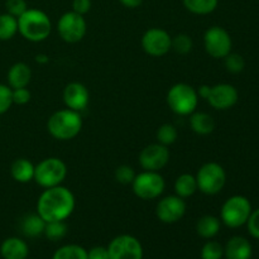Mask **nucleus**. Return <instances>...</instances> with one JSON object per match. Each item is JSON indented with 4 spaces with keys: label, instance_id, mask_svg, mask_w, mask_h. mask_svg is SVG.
I'll return each mask as SVG.
<instances>
[{
    "label": "nucleus",
    "instance_id": "1",
    "mask_svg": "<svg viewBox=\"0 0 259 259\" xmlns=\"http://www.w3.org/2000/svg\"><path fill=\"white\" fill-rule=\"evenodd\" d=\"M75 196L70 189L62 186L45 189L37 201V212L46 223L65 222L75 210Z\"/></svg>",
    "mask_w": 259,
    "mask_h": 259
},
{
    "label": "nucleus",
    "instance_id": "2",
    "mask_svg": "<svg viewBox=\"0 0 259 259\" xmlns=\"http://www.w3.org/2000/svg\"><path fill=\"white\" fill-rule=\"evenodd\" d=\"M52 30L50 17L39 9L28 8L18 18V32L30 42H42L47 39Z\"/></svg>",
    "mask_w": 259,
    "mask_h": 259
},
{
    "label": "nucleus",
    "instance_id": "3",
    "mask_svg": "<svg viewBox=\"0 0 259 259\" xmlns=\"http://www.w3.org/2000/svg\"><path fill=\"white\" fill-rule=\"evenodd\" d=\"M47 129L53 138L58 141H70L82 129V118L78 111L71 109H62L50 116Z\"/></svg>",
    "mask_w": 259,
    "mask_h": 259
},
{
    "label": "nucleus",
    "instance_id": "4",
    "mask_svg": "<svg viewBox=\"0 0 259 259\" xmlns=\"http://www.w3.org/2000/svg\"><path fill=\"white\" fill-rule=\"evenodd\" d=\"M167 104L177 115L187 116L196 111L199 105V95L196 89L189 83L180 82L172 86L167 93Z\"/></svg>",
    "mask_w": 259,
    "mask_h": 259
},
{
    "label": "nucleus",
    "instance_id": "5",
    "mask_svg": "<svg viewBox=\"0 0 259 259\" xmlns=\"http://www.w3.org/2000/svg\"><path fill=\"white\" fill-rule=\"evenodd\" d=\"M67 176V166L57 157H48L42 159L35 166L34 181L43 189L60 186Z\"/></svg>",
    "mask_w": 259,
    "mask_h": 259
},
{
    "label": "nucleus",
    "instance_id": "6",
    "mask_svg": "<svg viewBox=\"0 0 259 259\" xmlns=\"http://www.w3.org/2000/svg\"><path fill=\"white\" fill-rule=\"evenodd\" d=\"M250 212H252V204L249 200L242 195H235L229 197L223 204L220 218L228 228L237 229L247 224Z\"/></svg>",
    "mask_w": 259,
    "mask_h": 259
},
{
    "label": "nucleus",
    "instance_id": "7",
    "mask_svg": "<svg viewBox=\"0 0 259 259\" xmlns=\"http://www.w3.org/2000/svg\"><path fill=\"white\" fill-rule=\"evenodd\" d=\"M197 189L205 195L219 194L227 182V174L223 166L217 162L202 164L196 174Z\"/></svg>",
    "mask_w": 259,
    "mask_h": 259
},
{
    "label": "nucleus",
    "instance_id": "8",
    "mask_svg": "<svg viewBox=\"0 0 259 259\" xmlns=\"http://www.w3.org/2000/svg\"><path fill=\"white\" fill-rule=\"evenodd\" d=\"M133 192L142 200H154L161 196L166 187V182L162 175L156 171H143L136 175L132 182Z\"/></svg>",
    "mask_w": 259,
    "mask_h": 259
},
{
    "label": "nucleus",
    "instance_id": "9",
    "mask_svg": "<svg viewBox=\"0 0 259 259\" xmlns=\"http://www.w3.org/2000/svg\"><path fill=\"white\" fill-rule=\"evenodd\" d=\"M88 24L83 15L77 14L73 10L66 12L61 15L57 23V30L60 37L67 43H77L85 37Z\"/></svg>",
    "mask_w": 259,
    "mask_h": 259
},
{
    "label": "nucleus",
    "instance_id": "10",
    "mask_svg": "<svg viewBox=\"0 0 259 259\" xmlns=\"http://www.w3.org/2000/svg\"><path fill=\"white\" fill-rule=\"evenodd\" d=\"M204 46L207 55L212 58H224L232 52V37L224 28L214 25L205 32Z\"/></svg>",
    "mask_w": 259,
    "mask_h": 259
},
{
    "label": "nucleus",
    "instance_id": "11",
    "mask_svg": "<svg viewBox=\"0 0 259 259\" xmlns=\"http://www.w3.org/2000/svg\"><path fill=\"white\" fill-rule=\"evenodd\" d=\"M110 259H143V247L136 237L121 234L114 238L108 247Z\"/></svg>",
    "mask_w": 259,
    "mask_h": 259
},
{
    "label": "nucleus",
    "instance_id": "12",
    "mask_svg": "<svg viewBox=\"0 0 259 259\" xmlns=\"http://www.w3.org/2000/svg\"><path fill=\"white\" fill-rule=\"evenodd\" d=\"M172 37L162 28H151L142 37V47L152 57H162L171 50Z\"/></svg>",
    "mask_w": 259,
    "mask_h": 259
},
{
    "label": "nucleus",
    "instance_id": "13",
    "mask_svg": "<svg viewBox=\"0 0 259 259\" xmlns=\"http://www.w3.org/2000/svg\"><path fill=\"white\" fill-rule=\"evenodd\" d=\"M186 212V202L177 195H169L158 201L156 215L164 224H174L180 222Z\"/></svg>",
    "mask_w": 259,
    "mask_h": 259
},
{
    "label": "nucleus",
    "instance_id": "14",
    "mask_svg": "<svg viewBox=\"0 0 259 259\" xmlns=\"http://www.w3.org/2000/svg\"><path fill=\"white\" fill-rule=\"evenodd\" d=\"M169 161V151L161 143H153L144 147L139 153V164L144 171H156L163 168Z\"/></svg>",
    "mask_w": 259,
    "mask_h": 259
},
{
    "label": "nucleus",
    "instance_id": "15",
    "mask_svg": "<svg viewBox=\"0 0 259 259\" xmlns=\"http://www.w3.org/2000/svg\"><path fill=\"white\" fill-rule=\"evenodd\" d=\"M238 99L239 94L234 86L230 83H218L211 86L207 101L217 110H228L238 103Z\"/></svg>",
    "mask_w": 259,
    "mask_h": 259
},
{
    "label": "nucleus",
    "instance_id": "16",
    "mask_svg": "<svg viewBox=\"0 0 259 259\" xmlns=\"http://www.w3.org/2000/svg\"><path fill=\"white\" fill-rule=\"evenodd\" d=\"M90 101L88 88L81 82H70L63 90V103L71 110L81 113L85 110Z\"/></svg>",
    "mask_w": 259,
    "mask_h": 259
},
{
    "label": "nucleus",
    "instance_id": "17",
    "mask_svg": "<svg viewBox=\"0 0 259 259\" xmlns=\"http://www.w3.org/2000/svg\"><path fill=\"white\" fill-rule=\"evenodd\" d=\"M224 254L227 259H250L253 254L252 244L243 237H233L225 245Z\"/></svg>",
    "mask_w": 259,
    "mask_h": 259
},
{
    "label": "nucleus",
    "instance_id": "18",
    "mask_svg": "<svg viewBox=\"0 0 259 259\" xmlns=\"http://www.w3.org/2000/svg\"><path fill=\"white\" fill-rule=\"evenodd\" d=\"M0 254L4 259H27L29 254V248L23 239L12 237L2 243Z\"/></svg>",
    "mask_w": 259,
    "mask_h": 259
},
{
    "label": "nucleus",
    "instance_id": "19",
    "mask_svg": "<svg viewBox=\"0 0 259 259\" xmlns=\"http://www.w3.org/2000/svg\"><path fill=\"white\" fill-rule=\"evenodd\" d=\"M32 78V70L24 62H17L8 71V83L12 89L27 88Z\"/></svg>",
    "mask_w": 259,
    "mask_h": 259
},
{
    "label": "nucleus",
    "instance_id": "20",
    "mask_svg": "<svg viewBox=\"0 0 259 259\" xmlns=\"http://www.w3.org/2000/svg\"><path fill=\"white\" fill-rule=\"evenodd\" d=\"M35 166L27 158H18L10 166V175L13 180L19 184H28L34 180Z\"/></svg>",
    "mask_w": 259,
    "mask_h": 259
},
{
    "label": "nucleus",
    "instance_id": "21",
    "mask_svg": "<svg viewBox=\"0 0 259 259\" xmlns=\"http://www.w3.org/2000/svg\"><path fill=\"white\" fill-rule=\"evenodd\" d=\"M190 126L199 136H207L215 129V121L210 114L204 111H194L190 116Z\"/></svg>",
    "mask_w": 259,
    "mask_h": 259
},
{
    "label": "nucleus",
    "instance_id": "22",
    "mask_svg": "<svg viewBox=\"0 0 259 259\" xmlns=\"http://www.w3.org/2000/svg\"><path fill=\"white\" fill-rule=\"evenodd\" d=\"M20 228H22V233L25 237L35 238L43 234L46 228V222L40 218V215L38 212H35V214H28L22 219Z\"/></svg>",
    "mask_w": 259,
    "mask_h": 259
},
{
    "label": "nucleus",
    "instance_id": "23",
    "mask_svg": "<svg viewBox=\"0 0 259 259\" xmlns=\"http://www.w3.org/2000/svg\"><path fill=\"white\" fill-rule=\"evenodd\" d=\"M197 234L205 239H211L220 232V220L214 215H205L197 220Z\"/></svg>",
    "mask_w": 259,
    "mask_h": 259
},
{
    "label": "nucleus",
    "instance_id": "24",
    "mask_svg": "<svg viewBox=\"0 0 259 259\" xmlns=\"http://www.w3.org/2000/svg\"><path fill=\"white\" fill-rule=\"evenodd\" d=\"M197 190L199 189H197L196 177L194 175L184 174L177 177L176 182H175V192L177 196L182 197V199L192 196Z\"/></svg>",
    "mask_w": 259,
    "mask_h": 259
},
{
    "label": "nucleus",
    "instance_id": "25",
    "mask_svg": "<svg viewBox=\"0 0 259 259\" xmlns=\"http://www.w3.org/2000/svg\"><path fill=\"white\" fill-rule=\"evenodd\" d=\"M189 12L197 15H206L218 8L219 0H182Z\"/></svg>",
    "mask_w": 259,
    "mask_h": 259
},
{
    "label": "nucleus",
    "instance_id": "26",
    "mask_svg": "<svg viewBox=\"0 0 259 259\" xmlns=\"http://www.w3.org/2000/svg\"><path fill=\"white\" fill-rule=\"evenodd\" d=\"M18 32V18L9 13L0 14V40H9Z\"/></svg>",
    "mask_w": 259,
    "mask_h": 259
},
{
    "label": "nucleus",
    "instance_id": "27",
    "mask_svg": "<svg viewBox=\"0 0 259 259\" xmlns=\"http://www.w3.org/2000/svg\"><path fill=\"white\" fill-rule=\"evenodd\" d=\"M52 259H88V250L77 244H68L58 248Z\"/></svg>",
    "mask_w": 259,
    "mask_h": 259
},
{
    "label": "nucleus",
    "instance_id": "28",
    "mask_svg": "<svg viewBox=\"0 0 259 259\" xmlns=\"http://www.w3.org/2000/svg\"><path fill=\"white\" fill-rule=\"evenodd\" d=\"M156 137L158 143L168 147L177 141V138H179V132H177L176 126L167 123V124H163V125H161L158 129H157Z\"/></svg>",
    "mask_w": 259,
    "mask_h": 259
},
{
    "label": "nucleus",
    "instance_id": "29",
    "mask_svg": "<svg viewBox=\"0 0 259 259\" xmlns=\"http://www.w3.org/2000/svg\"><path fill=\"white\" fill-rule=\"evenodd\" d=\"M43 234L52 242H58L67 234V225L65 222H50L46 223Z\"/></svg>",
    "mask_w": 259,
    "mask_h": 259
},
{
    "label": "nucleus",
    "instance_id": "30",
    "mask_svg": "<svg viewBox=\"0 0 259 259\" xmlns=\"http://www.w3.org/2000/svg\"><path fill=\"white\" fill-rule=\"evenodd\" d=\"M171 50H174L175 52L180 53V55H187V53H190L192 50L191 37L185 34V33L177 34L176 37L172 38Z\"/></svg>",
    "mask_w": 259,
    "mask_h": 259
},
{
    "label": "nucleus",
    "instance_id": "31",
    "mask_svg": "<svg viewBox=\"0 0 259 259\" xmlns=\"http://www.w3.org/2000/svg\"><path fill=\"white\" fill-rule=\"evenodd\" d=\"M225 68L229 71L230 73H240L245 67V61L242 55L239 53H232L225 56L224 57Z\"/></svg>",
    "mask_w": 259,
    "mask_h": 259
},
{
    "label": "nucleus",
    "instance_id": "32",
    "mask_svg": "<svg viewBox=\"0 0 259 259\" xmlns=\"http://www.w3.org/2000/svg\"><path fill=\"white\" fill-rule=\"evenodd\" d=\"M223 255H224V248L215 240H209L205 243L201 249L202 259H222Z\"/></svg>",
    "mask_w": 259,
    "mask_h": 259
},
{
    "label": "nucleus",
    "instance_id": "33",
    "mask_svg": "<svg viewBox=\"0 0 259 259\" xmlns=\"http://www.w3.org/2000/svg\"><path fill=\"white\" fill-rule=\"evenodd\" d=\"M136 171L128 164H121L115 169V180L121 185H132V182L136 179Z\"/></svg>",
    "mask_w": 259,
    "mask_h": 259
},
{
    "label": "nucleus",
    "instance_id": "34",
    "mask_svg": "<svg viewBox=\"0 0 259 259\" xmlns=\"http://www.w3.org/2000/svg\"><path fill=\"white\" fill-rule=\"evenodd\" d=\"M13 105V90L9 85L0 83V115L7 113Z\"/></svg>",
    "mask_w": 259,
    "mask_h": 259
},
{
    "label": "nucleus",
    "instance_id": "35",
    "mask_svg": "<svg viewBox=\"0 0 259 259\" xmlns=\"http://www.w3.org/2000/svg\"><path fill=\"white\" fill-rule=\"evenodd\" d=\"M5 7H7V13L15 18H19L28 9L25 0H7Z\"/></svg>",
    "mask_w": 259,
    "mask_h": 259
},
{
    "label": "nucleus",
    "instance_id": "36",
    "mask_svg": "<svg viewBox=\"0 0 259 259\" xmlns=\"http://www.w3.org/2000/svg\"><path fill=\"white\" fill-rule=\"evenodd\" d=\"M248 232L255 239H259V209L252 210L250 217L247 222Z\"/></svg>",
    "mask_w": 259,
    "mask_h": 259
},
{
    "label": "nucleus",
    "instance_id": "37",
    "mask_svg": "<svg viewBox=\"0 0 259 259\" xmlns=\"http://www.w3.org/2000/svg\"><path fill=\"white\" fill-rule=\"evenodd\" d=\"M13 90V104L17 105H25L30 100V93L27 88L12 89Z\"/></svg>",
    "mask_w": 259,
    "mask_h": 259
},
{
    "label": "nucleus",
    "instance_id": "38",
    "mask_svg": "<svg viewBox=\"0 0 259 259\" xmlns=\"http://www.w3.org/2000/svg\"><path fill=\"white\" fill-rule=\"evenodd\" d=\"M91 9V0H73L72 10L77 14L85 15L90 12Z\"/></svg>",
    "mask_w": 259,
    "mask_h": 259
},
{
    "label": "nucleus",
    "instance_id": "39",
    "mask_svg": "<svg viewBox=\"0 0 259 259\" xmlns=\"http://www.w3.org/2000/svg\"><path fill=\"white\" fill-rule=\"evenodd\" d=\"M88 259H110L109 258L108 248L94 247L88 252Z\"/></svg>",
    "mask_w": 259,
    "mask_h": 259
},
{
    "label": "nucleus",
    "instance_id": "40",
    "mask_svg": "<svg viewBox=\"0 0 259 259\" xmlns=\"http://www.w3.org/2000/svg\"><path fill=\"white\" fill-rule=\"evenodd\" d=\"M210 90H211V86L202 85V86H200L196 91H197V95H199V98L207 100V98H209V95H210Z\"/></svg>",
    "mask_w": 259,
    "mask_h": 259
},
{
    "label": "nucleus",
    "instance_id": "41",
    "mask_svg": "<svg viewBox=\"0 0 259 259\" xmlns=\"http://www.w3.org/2000/svg\"><path fill=\"white\" fill-rule=\"evenodd\" d=\"M121 5H124L125 8L129 9H134V8H138L139 5H142L143 0H119Z\"/></svg>",
    "mask_w": 259,
    "mask_h": 259
},
{
    "label": "nucleus",
    "instance_id": "42",
    "mask_svg": "<svg viewBox=\"0 0 259 259\" xmlns=\"http://www.w3.org/2000/svg\"><path fill=\"white\" fill-rule=\"evenodd\" d=\"M35 61H37L38 63H42V65H45V63H47L48 61H50V58H48V56L45 55V53H39V55L35 56Z\"/></svg>",
    "mask_w": 259,
    "mask_h": 259
}]
</instances>
